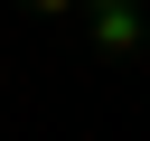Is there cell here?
I'll list each match as a JSON object with an SVG mask.
<instances>
[{
	"label": "cell",
	"mask_w": 150,
	"mask_h": 141,
	"mask_svg": "<svg viewBox=\"0 0 150 141\" xmlns=\"http://www.w3.org/2000/svg\"><path fill=\"white\" fill-rule=\"evenodd\" d=\"M94 38H103L112 56H131V47L150 38V28H141V9H131V0H103V9H94Z\"/></svg>",
	"instance_id": "cell-1"
},
{
	"label": "cell",
	"mask_w": 150,
	"mask_h": 141,
	"mask_svg": "<svg viewBox=\"0 0 150 141\" xmlns=\"http://www.w3.org/2000/svg\"><path fill=\"white\" fill-rule=\"evenodd\" d=\"M38 9H66V0H38Z\"/></svg>",
	"instance_id": "cell-2"
}]
</instances>
